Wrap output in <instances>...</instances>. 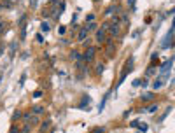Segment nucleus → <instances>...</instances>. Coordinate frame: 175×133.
Listing matches in <instances>:
<instances>
[{"mask_svg": "<svg viewBox=\"0 0 175 133\" xmlns=\"http://www.w3.org/2000/svg\"><path fill=\"white\" fill-rule=\"evenodd\" d=\"M131 70H133V58H130V60H128V61L124 63V68H123V72H121V76H119V82H117V86L124 82L126 76H128V74H130Z\"/></svg>", "mask_w": 175, "mask_h": 133, "instance_id": "nucleus-1", "label": "nucleus"}, {"mask_svg": "<svg viewBox=\"0 0 175 133\" xmlns=\"http://www.w3.org/2000/svg\"><path fill=\"white\" fill-rule=\"evenodd\" d=\"M95 53H97V49H95V47H88V49L82 53V60H84L86 63H91V61L95 60Z\"/></svg>", "mask_w": 175, "mask_h": 133, "instance_id": "nucleus-2", "label": "nucleus"}, {"mask_svg": "<svg viewBox=\"0 0 175 133\" xmlns=\"http://www.w3.org/2000/svg\"><path fill=\"white\" fill-rule=\"evenodd\" d=\"M114 51H116V42L112 39H107V42H105V53H107V56H112Z\"/></svg>", "mask_w": 175, "mask_h": 133, "instance_id": "nucleus-3", "label": "nucleus"}, {"mask_svg": "<svg viewBox=\"0 0 175 133\" xmlns=\"http://www.w3.org/2000/svg\"><path fill=\"white\" fill-rule=\"evenodd\" d=\"M97 42L98 44H105L107 42V32L103 28H98L97 30Z\"/></svg>", "mask_w": 175, "mask_h": 133, "instance_id": "nucleus-4", "label": "nucleus"}, {"mask_svg": "<svg viewBox=\"0 0 175 133\" xmlns=\"http://www.w3.org/2000/svg\"><path fill=\"white\" fill-rule=\"evenodd\" d=\"M89 103H91V98L88 95H84L82 100H81V103H79V109L81 110H89Z\"/></svg>", "mask_w": 175, "mask_h": 133, "instance_id": "nucleus-5", "label": "nucleus"}, {"mask_svg": "<svg viewBox=\"0 0 175 133\" xmlns=\"http://www.w3.org/2000/svg\"><path fill=\"white\" fill-rule=\"evenodd\" d=\"M107 32H109L112 37H117V35L121 33V28H119V25H117V23H110V28H109Z\"/></svg>", "mask_w": 175, "mask_h": 133, "instance_id": "nucleus-6", "label": "nucleus"}, {"mask_svg": "<svg viewBox=\"0 0 175 133\" xmlns=\"http://www.w3.org/2000/svg\"><path fill=\"white\" fill-rule=\"evenodd\" d=\"M88 35H89V32H88V28L84 26V28H81V30H79L77 40H79V42H86V39H88Z\"/></svg>", "mask_w": 175, "mask_h": 133, "instance_id": "nucleus-7", "label": "nucleus"}, {"mask_svg": "<svg viewBox=\"0 0 175 133\" xmlns=\"http://www.w3.org/2000/svg\"><path fill=\"white\" fill-rule=\"evenodd\" d=\"M44 112H46V107H42V105H33L32 107V114L40 116V114H44Z\"/></svg>", "mask_w": 175, "mask_h": 133, "instance_id": "nucleus-8", "label": "nucleus"}, {"mask_svg": "<svg viewBox=\"0 0 175 133\" xmlns=\"http://www.w3.org/2000/svg\"><path fill=\"white\" fill-rule=\"evenodd\" d=\"M49 128H51V119H47V121H42V124H40L39 132H40V133H46Z\"/></svg>", "mask_w": 175, "mask_h": 133, "instance_id": "nucleus-9", "label": "nucleus"}, {"mask_svg": "<svg viewBox=\"0 0 175 133\" xmlns=\"http://www.w3.org/2000/svg\"><path fill=\"white\" fill-rule=\"evenodd\" d=\"M16 2H18V0H0V4H2L5 9H12Z\"/></svg>", "mask_w": 175, "mask_h": 133, "instance_id": "nucleus-10", "label": "nucleus"}, {"mask_svg": "<svg viewBox=\"0 0 175 133\" xmlns=\"http://www.w3.org/2000/svg\"><path fill=\"white\" fill-rule=\"evenodd\" d=\"M70 58H72V60H74V61H84V60H82V55H81V53H79V51H70Z\"/></svg>", "mask_w": 175, "mask_h": 133, "instance_id": "nucleus-11", "label": "nucleus"}, {"mask_svg": "<svg viewBox=\"0 0 175 133\" xmlns=\"http://www.w3.org/2000/svg\"><path fill=\"white\" fill-rule=\"evenodd\" d=\"M128 21H130L128 12H121V16H119V23H121V25H128Z\"/></svg>", "mask_w": 175, "mask_h": 133, "instance_id": "nucleus-12", "label": "nucleus"}, {"mask_svg": "<svg viewBox=\"0 0 175 133\" xmlns=\"http://www.w3.org/2000/svg\"><path fill=\"white\" fill-rule=\"evenodd\" d=\"M140 98H142V102H151V100H154V93H144Z\"/></svg>", "mask_w": 175, "mask_h": 133, "instance_id": "nucleus-13", "label": "nucleus"}, {"mask_svg": "<svg viewBox=\"0 0 175 133\" xmlns=\"http://www.w3.org/2000/svg\"><path fill=\"white\" fill-rule=\"evenodd\" d=\"M95 67H97V68H95V72H97L98 76H100V74H102V72L105 70V65H103L102 61H98V63H97V65H95Z\"/></svg>", "mask_w": 175, "mask_h": 133, "instance_id": "nucleus-14", "label": "nucleus"}, {"mask_svg": "<svg viewBox=\"0 0 175 133\" xmlns=\"http://www.w3.org/2000/svg\"><path fill=\"white\" fill-rule=\"evenodd\" d=\"M86 28H88V32H97V30H98V25L93 21V23H88V25H86Z\"/></svg>", "mask_w": 175, "mask_h": 133, "instance_id": "nucleus-15", "label": "nucleus"}, {"mask_svg": "<svg viewBox=\"0 0 175 133\" xmlns=\"http://www.w3.org/2000/svg\"><path fill=\"white\" fill-rule=\"evenodd\" d=\"M158 109H159V107H158V103H151V105H149V107H147L145 110H147L149 114H154V112L158 110Z\"/></svg>", "mask_w": 175, "mask_h": 133, "instance_id": "nucleus-16", "label": "nucleus"}, {"mask_svg": "<svg viewBox=\"0 0 175 133\" xmlns=\"http://www.w3.org/2000/svg\"><path fill=\"white\" fill-rule=\"evenodd\" d=\"M40 30H42V32H49V30H51V25H49L47 21H42V23H40Z\"/></svg>", "mask_w": 175, "mask_h": 133, "instance_id": "nucleus-17", "label": "nucleus"}, {"mask_svg": "<svg viewBox=\"0 0 175 133\" xmlns=\"http://www.w3.org/2000/svg\"><path fill=\"white\" fill-rule=\"evenodd\" d=\"M172 63H174V58H170V60H168V61H166V63H165V65L161 67V72H166V70H168V68L172 67Z\"/></svg>", "mask_w": 175, "mask_h": 133, "instance_id": "nucleus-18", "label": "nucleus"}, {"mask_svg": "<svg viewBox=\"0 0 175 133\" xmlns=\"http://www.w3.org/2000/svg\"><path fill=\"white\" fill-rule=\"evenodd\" d=\"M170 112H172V105H170V107H166V110L161 114V117H159V123H161V121H165V119H166V116L170 114Z\"/></svg>", "mask_w": 175, "mask_h": 133, "instance_id": "nucleus-19", "label": "nucleus"}, {"mask_svg": "<svg viewBox=\"0 0 175 133\" xmlns=\"http://www.w3.org/2000/svg\"><path fill=\"white\" fill-rule=\"evenodd\" d=\"M28 124H32V126H35V124H39V116L32 114V117H30V123Z\"/></svg>", "mask_w": 175, "mask_h": 133, "instance_id": "nucleus-20", "label": "nucleus"}, {"mask_svg": "<svg viewBox=\"0 0 175 133\" xmlns=\"http://www.w3.org/2000/svg\"><path fill=\"white\" fill-rule=\"evenodd\" d=\"M137 128H138V130H140V132H147V130H149V126H147V124H145V123H140V121H138V126H137Z\"/></svg>", "mask_w": 175, "mask_h": 133, "instance_id": "nucleus-21", "label": "nucleus"}, {"mask_svg": "<svg viewBox=\"0 0 175 133\" xmlns=\"http://www.w3.org/2000/svg\"><path fill=\"white\" fill-rule=\"evenodd\" d=\"M154 72H156V65H154V63H152V65H151V67L147 68V72H145V76H152Z\"/></svg>", "mask_w": 175, "mask_h": 133, "instance_id": "nucleus-22", "label": "nucleus"}, {"mask_svg": "<svg viewBox=\"0 0 175 133\" xmlns=\"http://www.w3.org/2000/svg\"><path fill=\"white\" fill-rule=\"evenodd\" d=\"M30 117H32V110L30 112H26V114H23V123L26 124V123H30Z\"/></svg>", "mask_w": 175, "mask_h": 133, "instance_id": "nucleus-23", "label": "nucleus"}, {"mask_svg": "<svg viewBox=\"0 0 175 133\" xmlns=\"http://www.w3.org/2000/svg\"><path fill=\"white\" fill-rule=\"evenodd\" d=\"M30 132H32V124H28V123H26V124L21 128V133H30Z\"/></svg>", "mask_w": 175, "mask_h": 133, "instance_id": "nucleus-24", "label": "nucleus"}, {"mask_svg": "<svg viewBox=\"0 0 175 133\" xmlns=\"http://www.w3.org/2000/svg\"><path fill=\"white\" fill-rule=\"evenodd\" d=\"M20 117H23V116H21V110H14V112H12V121H18Z\"/></svg>", "mask_w": 175, "mask_h": 133, "instance_id": "nucleus-25", "label": "nucleus"}, {"mask_svg": "<svg viewBox=\"0 0 175 133\" xmlns=\"http://www.w3.org/2000/svg\"><path fill=\"white\" fill-rule=\"evenodd\" d=\"M9 133H21V128H18L16 124H12V126H11V130H9Z\"/></svg>", "mask_w": 175, "mask_h": 133, "instance_id": "nucleus-26", "label": "nucleus"}, {"mask_svg": "<svg viewBox=\"0 0 175 133\" xmlns=\"http://www.w3.org/2000/svg\"><path fill=\"white\" fill-rule=\"evenodd\" d=\"M91 133H105V130H103L102 126H97V128H93V130H91Z\"/></svg>", "mask_w": 175, "mask_h": 133, "instance_id": "nucleus-27", "label": "nucleus"}, {"mask_svg": "<svg viewBox=\"0 0 175 133\" xmlns=\"http://www.w3.org/2000/svg\"><path fill=\"white\" fill-rule=\"evenodd\" d=\"M95 21V14H88L86 16V23H93Z\"/></svg>", "mask_w": 175, "mask_h": 133, "instance_id": "nucleus-28", "label": "nucleus"}, {"mask_svg": "<svg viewBox=\"0 0 175 133\" xmlns=\"http://www.w3.org/2000/svg\"><path fill=\"white\" fill-rule=\"evenodd\" d=\"M105 102H107V96L102 100V103H100V107H98V112H102V110H103V107H105Z\"/></svg>", "mask_w": 175, "mask_h": 133, "instance_id": "nucleus-29", "label": "nucleus"}, {"mask_svg": "<svg viewBox=\"0 0 175 133\" xmlns=\"http://www.w3.org/2000/svg\"><path fill=\"white\" fill-rule=\"evenodd\" d=\"M161 86H163V82H161V81H156L154 84H152V88H154V89H159Z\"/></svg>", "mask_w": 175, "mask_h": 133, "instance_id": "nucleus-30", "label": "nucleus"}, {"mask_svg": "<svg viewBox=\"0 0 175 133\" xmlns=\"http://www.w3.org/2000/svg\"><path fill=\"white\" fill-rule=\"evenodd\" d=\"M14 53H16V42L11 44V56H14Z\"/></svg>", "mask_w": 175, "mask_h": 133, "instance_id": "nucleus-31", "label": "nucleus"}, {"mask_svg": "<svg viewBox=\"0 0 175 133\" xmlns=\"http://www.w3.org/2000/svg\"><path fill=\"white\" fill-rule=\"evenodd\" d=\"M4 30H5V23H4V21H0V35L4 33Z\"/></svg>", "mask_w": 175, "mask_h": 133, "instance_id": "nucleus-32", "label": "nucleus"}, {"mask_svg": "<svg viewBox=\"0 0 175 133\" xmlns=\"http://www.w3.org/2000/svg\"><path fill=\"white\" fill-rule=\"evenodd\" d=\"M65 32H67V28H65V26H60V28H58V33H60V35H63Z\"/></svg>", "mask_w": 175, "mask_h": 133, "instance_id": "nucleus-33", "label": "nucleus"}, {"mask_svg": "<svg viewBox=\"0 0 175 133\" xmlns=\"http://www.w3.org/2000/svg\"><path fill=\"white\" fill-rule=\"evenodd\" d=\"M33 96H35V98H40V96H42V91H40V89H37V91L33 93Z\"/></svg>", "mask_w": 175, "mask_h": 133, "instance_id": "nucleus-34", "label": "nucleus"}, {"mask_svg": "<svg viewBox=\"0 0 175 133\" xmlns=\"http://www.w3.org/2000/svg\"><path fill=\"white\" fill-rule=\"evenodd\" d=\"M35 39H37V42H40V44L44 42V39H42V35H40V33H37V37H35Z\"/></svg>", "mask_w": 175, "mask_h": 133, "instance_id": "nucleus-35", "label": "nucleus"}, {"mask_svg": "<svg viewBox=\"0 0 175 133\" xmlns=\"http://www.w3.org/2000/svg\"><path fill=\"white\" fill-rule=\"evenodd\" d=\"M135 2L137 0H128V5H130V7H135Z\"/></svg>", "mask_w": 175, "mask_h": 133, "instance_id": "nucleus-36", "label": "nucleus"}, {"mask_svg": "<svg viewBox=\"0 0 175 133\" xmlns=\"http://www.w3.org/2000/svg\"><path fill=\"white\" fill-rule=\"evenodd\" d=\"M147 84H149V81H145V79H144V81H142V82H140V86H144V88H145V86H147Z\"/></svg>", "mask_w": 175, "mask_h": 133, "instance_id": "nucleus-37", "label": "nucleus"}, {"mask_svg": "<svg viewBox=\"0 0 175 133\" xmlns=\"http://www.w3.org/2000/svg\"><path fill=\"white\" fill-rule=\"evenodd\" d=\"M140 82H142V79H137L135 82H133V86H140Z\"/></svg>", "mask_w": 175, "mask_h": 133, "instance_id": "nucleus-38", "label": "nucleus"}, {"mask_svg": "<svg viewBox=\"0 0 175 133\" xmlns=\"http://www.w3.org/2000/svg\"><path fill=\"white\" fill-rule=\"evenodd\" d=\"M4 9H5V7H4V5H2V4H0V12H2V11H4Z\"/></svg>", "mask_w": 175, "mask_h": 133, "instance_id": "nucleus-39", "label": "nucleus"}, {"mask_svg": "<svg viewBox=\"0 0 175 133\" xmlns=\"http://www.w3.org/2000/svg\"><path fill=\"white\" fill-rule=\"evenodd\" d=\"M95 2H98V0H95Z\"/></svg>", "mask_w": 175, "mask_h": 133, "instance_id": "nucleus-40", "label": "nucleus"}, {"mask_svg": "<svg viewBox=\"0 0 175 133\" xmlns=\"http://www.w3.org/2000/svg\"><path fill=\"white\" fill-rule=\"evenodd\" d=\"M174 82H175V79H174Z\"/></svg>", "mask_w": 175, "mask_h": 133, "instance_id": "nucleus-41", "label": "nucleus"}]
</instances>
